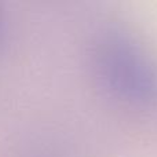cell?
Listing matches in <instances>:
<instances>
[{"mask_svg":"<svg viewBox=\"0 0 157 157\" xmlns=\"http://www.w3.org/2000/svg\"><path fill=\"white\" fill-rule=\"evenodd\" d=\"M13 40V25L8 14L0 6V55L8 50Z\"/></svg>","mask_w":157,"mask_h":157,"instance_id":"2","label":"cell"},{"mask_svg":"<svg viewBox=\"0 0 157 157\" xmlns=\"http://www.w3.org/2000/svg\"><path fill=\"white\" fill-rule=\"evenodd\" d=\"M91 63L103 88L117 101L131 108H157V63L121 24L108 22L98 28Z\"/></svg>","mask_w":157,"mask_h":157,"instance_id":"1","label":"cell"}]
</instances>
